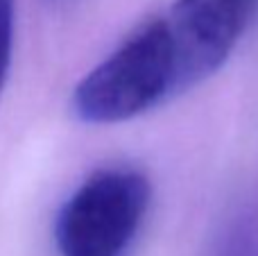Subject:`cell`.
I'll return each instance as SVG.
<instances>
[{
  "instance_id": "cell-1",
  "label": "cell",
  "mask_w": 258,
  "mask_h": 256,
  "mask_svg": "<svg viewBox=\"0 0 258 256\" xmlns=\"http://www.w3.org/2000/svg\"><path fill=\"white\" fill-rule=\"evenodd\" d=\"M181 66L163 16L138 25L73 93V111L89 125L125 122L183 93Z\"/></svg>"
},
{
  "instance_id": "cell-2",
  "label": "cell",
  "mask_w": 258,
  "mask_h": 256,
  "mask_svg": "<svg viewBox=\"0 0 258 256\" xmlns=\"http://www.w3.org/2000/svg\"><path fill=\"white\" fill-rule=\"evenodd\" d=\"M150 181L129 168L89 175L54 220L59 256H125L150 207Z\"/></svg>"
},
{
  "instance_id": "cell-3",
  "label": "cell",
  "mask_w": 258,
  "mask_h": 256,
  "mask_svg": "<svg viewBox=\"0 0 258 256\" xmlns=\"http://www.w3.org/2000/svg\"><path fill=\"white\" fill-rule=\"evenodd\" d=\"M254 9L256 0H174L161 14L177 50L186 91L224 66Z\"/></svg>"
},
{
  "instance_id": "cell-4",
  "label": "cell",
  "mask_w": 258,
  "mask_h": 256,
  "mask_svg": "<svg viewBox=\"0 0 258 256\" xmlns=\"http://www.w3.org/2000/svg\"><path fill=\"white\" fill-rule=\"evenodd\" d=\"M14 50V0H0V93L12 66Z\"/></svg>"
}]
</instances>
